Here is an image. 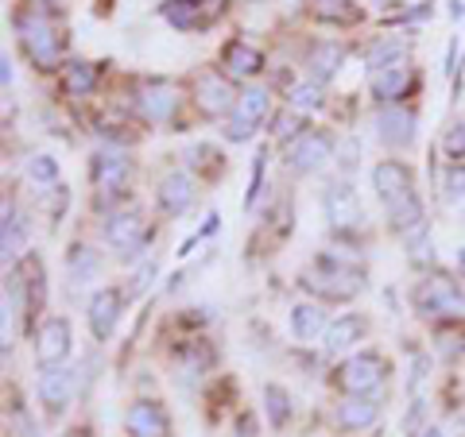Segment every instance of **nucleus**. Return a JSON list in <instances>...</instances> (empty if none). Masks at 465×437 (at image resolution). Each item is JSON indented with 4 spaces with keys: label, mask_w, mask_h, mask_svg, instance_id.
I'll return each instance as SVG.
<instances>
[{
    "label": "nucleus",
    "mask_w": 465,
    "mask_h": 437,
    "mask_svg": "<svg viewBox=\"0 0 465 437\" xmlns=\"http://www.w3.org/2000/svg\"><path fill=\"white\" fill-rule=\"evenodd\" d=\"M27 174H32V182H39V186H54L58 182V163L51 155H32L27 159Z\"/></svg>",
    "instance_id": "473e14b6"
},
{
    "label": "nucleus",
    "mask_w": 465,
    "mask_h": 437,
    "mask_svg": "<svg viewBox=\"0 0 465 437\" xmlns=\"http://www.w3.org/2000/svg\"><path fill=\"white\" fill-rule=\"evenodd\" d=\"M384 375H388V360L381 353H357L353 360L341 364V387L349 395H369V391L384 384Z\"/></svg>",
    "instance_id": "20e7f679"
},
{
    "label": "nucleus",
    "mask_w": 465,
    "mask_h": 437,
    "mask_svg": "<svg viewBox=\"0 0 465 437\" xmlns=\"http://www.w3.org/2000/svg\"><path fill=\"white\" fill-rule=\"evenodd\" d=\"M318 271L322 275L311 271L307 279H302L307 290H318V295H326V298H353L361 290V271H353V267L333 264V259H318Z\"/></svg>",
    "instance_id": "39448f33"
},
{
    "label": "nucleus",
    "mask_w": 465,
    "mask_h": 437,
    "mask_svg": "<svg viewBox=\"0 0 465 437\" xmlns=\"http://www.w3.org/2000/svg\"><path fill=\"white\" fill-rule=\"evenodd\" d=\"M291 333H295L299 341H314L318 333H326V310L322 306H311L302 302L291 310Z\"/></svg>",
    "instance_id": "412c9836"
},
{
    "label": "nucleus",
    "mask_w": 465,
    "mask_h": 437,
    "mask_svg": "<svg viewBox=\"0 0 465 437\" xmlns=\"http://www.w3.org/2000/svg\"><path fill=\"white\" fill-rule=\"evenodd\" d=\"M16 27H20V43H24V54L32 58V63L39 66V70H51V66H58V58H63V43H58V35H54V27L43 20V16H20L16 20Z\"/></svg>",
    "instance_id": "7ed1b4c3"
},
{
    "label": "nucleus",
    "mask_w": 465,
    "mask_h": 437,
    "mask_svg": "<svg viewBox=\"0 0 465 437\" xmlns=\"http://www.w3.org/2000/svg\"><path fill=\"white\" fill-rule=\"evenodd\" d=\"M35 353H39L43 368H51V364L66 360V353H70V322H66V317H47V322H43Z\"/></svg>",
    "instance_id": "ddd939ff"
},
{
    "label": "nucleus",
    "mask_w": 465,
    "mask_h": 437,
    "mask_svg": "<svg viewBox=\"0 0 465 437\" xmlns=\"http://www.w3.org/2000/svg\"><path fill=\"white\" fill-rule=\"evenodd\" d=\"M446 155L458 159V163L465 159V121H458V124L446 132Z\"/></svg>",
    "instance_id": "f704fd0d"
},
{
    "label": "nucleus",
    "mask_w": 465,
    "mask_h": 437,
    "mask_svg": "<svg viewBox=\"0 0 465 437\" xmlns=\"http://www.w3.org/2000/svg\"><path fill=\"white\" fill-rule=\"evenodd\" d=\"M191 201H194V182L186 179L183 170H174V174H167V179L159 182V206H163V213L179 217V213L191 209Z\"/></svg>",
    "instance_id": "dca6fc26"
},
{
    "label": "nucleus",
    "mask_w": 465,
    "mask_h": 437,
    "mask_svg": "<svg viewBox=\"0 0 465 437\" xmlns=\"http://www.w3.org/2000/svg\"><path fill=\"white\" fill-rule=\"evenodd\" d=\"M415 310L427 317H458L465 314V295L450 275H430L415 286Z\"/></svg>",
    "instance_id": "f03ea898"
},
{
    "label": "nucleus",
    "mask_w": 465,
    "mask_h": 437,
    "mask_svg": "<svg viewBox=\"0 0 465 437\" xmlns=\"http://www.w3.org/2000/svg\"><path fill=\"white\" fill-rule=\"evenodd\" d=\"M442 186H446V201H450V206H458V201L465 198V167H461V163L450 167Z\"/></svg>",
    "instance_id": "72a5a7b5"
},
{
    "label": "nucleus",
    "mask_w": 465,
    "mask_h": 437,
    "mask_svg": "<svg viewBox=\"0 0 465 437\" xmlns=\"http://www.w3.org/2000/svg\"><path fill=\"white\" fill-rule=\"evenodd\" d=\"M376 136H381L388 148H407V143L415 140V116L400 105L381 109V116H376Z\"/></svg>",
    "instance_id": "9b49d317"
},
{
    "label": "nucleus",
    "mask_w": 465,
    "mask_h": 437,
    "mask_svg": "<svg viewBox=\"0 0 465 437\" xmlns=\"http://www.w3.org/2000/svg\"><path fill=\"white\" fill-rule=\"evenodd\" d=\"M124 430L133 433V437H167V433H171V418H167V411H163L159 403L140 399V403L128 406Z\"/></svg>",
    "instance_id": "0eeeda50"
},
{
    "label": "nucleus",
    "mask_w": 465,
    "mask_h": 437,
    "mask_svg": "<svg viewBox=\"0 0 465 437\" xmlns=\"http://www.w3.org/2000/svg\"><path fill=\"white\" fill-rule=\"evenodd\" d=\"M20 248H24V217L12 213V206H5V264L20 256Z\"/></svg>",
    "instance_id": "c85d7f7f"
},
{
    "label": "nucleus",
    "mask_w": 465,
    "mask_h": 437,
    "mask_svg": "<svg viewBox=\"0 0 465 437\" xmlns=\"http://www.w3.org/2000/svg\"><path fill=\"white\" fill-rule=\"evenodd\" d=\"M97 85V70L90 63H70L66 66V74H63V90L70 97H85Z\"/></svg>",
    "instance_id": "cd10ccee"
},
{
    "label": "nucleus",
    "mask_w": 465,
    "mask_h": 437,
    "mask_svg": "<svg viewBox=\"0 0 465 437\" xmlns=\"http://www.w3.org/2000/svg\"><path fill=\"white\" fill-rule=\"evenodd\" d=\"M128 174H133V159L124 151H97L94 155V186L97 190H121L128 182Z\"/></svg>",
    "instance_id": "f8f14e48"
},
{
    "label": "nucleus",
    "mask_w": 465,
    "mask_h": 437,
    "mask_svg": "<svg viewBox=\"0 0 465 437\" xmlns=\"http://www.w3.org/2000/svg\"><path fill=\"white\" fill-rule=\"evenodd\" d=\"M330 159V136L322 132H302L295 143L287 148V167L295 174H311Z\"/></svg>",
    "instance_id": "1a4fd4ad"
},
{
    "label": "nucleus",
    "mask_w": 465,
    "mask_h": 437,
    "mask_svg": "<svg viewBox=\"0 0 465 437\" xmlns=\"http://www.w3.org/2000/svg\"><path fill=\"white\" fill-rule=\"evenodd\" d=\"M94 275H97V256L90 248H74V252H70V279L85 283V279H94Z\"/></svg>",
    "instance_id": "2f4dec72"
},
{
    "label": "nucleus",
    "mask_w": 465,
    "mask_h": 437,
    "mask_svg": "<svg viewBox=\"0 0 465 437\" xmlns=\"http://www.w3.org/2000/svg\"><path fill=\"white\" fill-rule=\"evenodd\" d=\"M0 66H5V70H0V78H5V85H12V58L5 54V63H0Z\"/></svg>",
    "instance_id": "58836bf2"
},
{
    "label": "nucleus",
    "mask_w": 465,
    "mask_h": 437,
    "mask_svg": "<svg viewBox=\"0 0 465 437\" xmlns=\"http://www.w3.org/2000/svg\"><path fill=\"white\" fill-rule=\"evenodd\" d=\"M341 47L338 43H318V47L307 54V66H311V74H314V82H330L333 74H338V66H341Z\"/></svg>",
    "instance_id": "393cba45"
},
{
    "label": "nucleus",
    "mask_w": 465,
    "mask_h": 437,
    "mask_svg": "<svg viewBox=\"0 0 465 437\" xmlns=\"http://www.w3.org/2000/svg\"><path fill=\"white\" fill-rule=\"evenodd\" d=\"M287 101H291V109L311 112V109L322 105V85H318V82H299V85H291Z\"/></svg>",
    "instance_id": "c756f323"
},
{
    "label": "nucleus",
    "mask_w": 465,
    "mask_h": 437,
    "mask_svg": "<svg viewBox=\"0 0 465 437\" xmlns=\"http://www.w3.org/2000/svg\"><path fill=\"white\" fill-rule=\"evenodd\" d=\"M322 206H326V217H330V225L345 232V228H361V221H365V209H361V198L349 190L345 182H333L326 198H322Z\"/></svg>",
    "instance_id": "423d86ee"
},
{
    "label": "nucleus",
    "mask_w": 465,
    "mask_h": 437,
    "mask_svg": "<svg viewBox=\"0 0 465 437\" xmlns=\"http://www.w3.org/2000/svg\"><path fill=\"white\" fill-rule=\"evenodd\" d=\"M70 399H74V372L70 368H43L39 372V403L47 406L51 414H63Z\"/></svg>",
    "instance_id": "6e6552de"
},
{
    "label": "nucleus",
    "mask_w": 465,
    "mask_h": 437,
    "mask_svg": "<svg viewBox=\"0 0 465 437\" xmlns=\"http://www.w3.org/2000/svg\"><path fill=\"white\" fill-rule=\"evenodd\" d=\"M372 186H376V194H381L384 209L391 217V228H396L400 237H411V232L423 228V201H419L415 179L403 163H396V159L381 163L372 170Z\"/></svg>",
    "instance_id": "f257e3e1"
},
{
    "label": "nucleus",
    "mask_w": 465,
    "mask_h": 437,
    "mask_svg": "<svg viewBox=\"0 0 465 437\" xmlns=\"http://www.w3.org/2000/svg\"><path fill=\"white\" fill-rule=\"evenodd\" d=\"M198 8H202L198 0H167V5H163V20L171 27H179V32H194V27H206L210 24Z\"/></svg>",
    "instance_id": "b1692460"
},
{
    "label": "nucleus",
    "mask_w": 465,
    "mask_h": 437,
    "mask_svg": "<svg viewBox=\"0 0 465 437\" xmlns=\"http://www.w3.org/2000/svg\"><path fill=\"white\" fill-rule=\"evenodd\" d=\"M232 85L225 78H217V74H206V78H198V109L202 112H210V116H222L232 109Z\"/></svg>",
    "instance_id": "f3484780"
},
{
    "label": "nucleus",
    "mask_w": 465,
    "mask_h": 437,
    "mask_svg": "<svg viewBox=\"0 0 465 437\" xmlns=\"http://www.w3.org/2000/svg\"><path fill=\"white\" fill-rule=\"evenodd\" d=\"M264 403H268V418H272V426H283L287 414H291V399H287V391H283V387H275V384H268V387H264Z\"/></svg>",
    "instance_id": "7c9ffc66"
},
{
    "label": "nucleus",
    "mask_w": 465,
    "mask_h": 437,
    "mask_svg": "<svg viewBox=\"0 0 465 437\" xmlns=\"http://www.w3.org/2000/svg\"><path fill=\"white\" fill-rule=\"evenodd\" d=\"M121 310H124V295L121 290H97L94 302H90V329L97 341H109V333L116 329V322H121Z\"/></svg>",
    "instance_id": "9d476101"
},
{
    "label": "nucleus",
    "mask_w": 465,
    "mask_h": 437,
    "mask_svg": "<svg viewBox=\"0 0 465 437\" xmlns=\"http://www.w3.org/2000/svg\"><path fill=\"white\" fill-rule=\"evenodd\" d=\"M403 58H407V43L400 35H388V39H376L369 54H365V63L372 66V74L376 70H388V66H403Z\"/></svg>",
    "instance_id": "4be33fe9"
},
{
    "label": "nucleus",
    "mask_w": 465,
    "mask_h": 437,
    "mask_svg": "<svg viewBox=\"0 0 465 437\" xmlns=\"http://www.w3.org/2000/svg\"><path fill=\"white\" fill-rule=\"evenodd\" d=\"M314 16L326 20V24H357L361 20V8L353 0H311Z\"/></svg>",
    "instance_id": "bb28decb"
},
{
    "label": "nucleus",
    "mask_w": 465,
    "mask_h": 437,
    "mask_svg": "<svg viewBox=\"0 0 465 437\" xmlns=\"http://www.w3.org/2000/svg\"><path fill=\"white\" fill-rule=\"evenodd\" d=\"M105 240L121 252L124 259L140 252V217L136 213H113L105 221Z\"/></svg>",
    "instance_id": "2eb2a0df"
},
{
    "label": "nucleus",
    "mask_w": 465,
    "mask_h": 437,
    "mask_svg": "<svg viewBox=\"0 0 465 437\" xmlns=\"http://www.w3.org/2000/svg\"><path fill=\"white\" fill-rule=\"evenodd\" d=\"M439 353H442L446 360H458V356L465 353V333H454V337H450V333H442V337H439Z\"/></svg>",
    "instance_id": "e433bc0d"
},
{
    "label": "nucleus",
    "mask_w": 465,
    "mask_h": 437,
    "mask_svg": "<svg viewBox=\"0 0 465 437\" xmlns=\"http://www.w3.org/2000/svg\"><path fill=\"white\" fill-rule=\"evenodd\" d=\"M423 437H446V433H442V430H427Z\"/></svg>",
    "instance_id": "ea45409f"
},
{
    "label": "nucleus",
    "mask_w": 465,
    "mask_h": 437,
    "mask_svg": "<svg viewBox=\"0 0 465 437\" xmlns=\"http://www.w3.org/2000/svg\"><path fill=\"white\" fill-rule=\"evenodd\" d=\"M174 112H179V93H174V85L152 82L148 90L140 93V116H143V121H152V124H167Z\"/></svg>",
    "instance_id": "4468645a"
},
{
    "label": "nucleus",
    "mask_w": 465,
    "mask_h": 437,
    "mask_svg": "<svg viewBox=\"0 0 465 437\" xmlns=\"http://www.w3.org/2000/svg\"><path fill=\"white\" fill-rule=\"evenodd\" d=\"M225 70L229 74H237V78H252L256 70H264V54L237 39V43H229L225 47Z\"/></svg>",
    "instance_id": "aec40b11"
},
{
    "label": "nucleus",
    "mask_w": 465,
    "mask_h": 437,
    "mask_svg": "<svg viewBox=\"0 0 465 437\" xmlns=\"http://www.w3.org/2000/svg\"><path fill=\"white\" fill-rule=\"evenodd\" d=\"M252 128H256V124H249V121H244V116L237 112V116H232V121L225 124V140H232V143H244V140L252 136Z\"/></svg>",
    "instance_id": "c9c22d12"
},
{
    "label": "nucleus",
    "mask_w": 465,
    "mask_h": 437,
    "mask_svg": "<svg viewBox=\"0 0 465 437\" xmlns=\"http://www.w3.org/2000/svg\"><path fill=\"white\" fill-rule=\"evenodd\" d=\"M376 418H381V403L369 399V395H349L338 406V422L345 430H365V426H372Z\"/></svg>",
    "instance_id": "a211bd4d"
},
{
    "label": "nucleus",
    "mask_w": 465,
    "mask_h": 437,
    "mask_svg": "<svg viewBox=\"0 0 465 437\" xmlns=\"http://www.w3.org/2000/svg\"><path fill=\"white\" fill-rule=\"evenodd\" d=\"M237 112H241L249 124L268 121V116H272V97H268V90H260V85H252V90H244V93L237 97Z\"/></svg>",
    "instance_id": "a878e982"
},
{
    "label": "nucleus",
    "mask_w": 465,
    "mask_h": 437,
    "mask_svg": "<svg viewBox=\"0 0 465 437\" xmlns=\"http://www.w3.org/2000/svg\"><path fill=\"white\" fill-rule=\"evenodd\" d=\"M260 170H264V155H256V167H252V190H249V206H252L256 194H260Z\"/></svg>",
    "instance_id": "4c0bfd02"
},
{
    "label": "nucleus",
    "mask_w": 465,
    "mask_h": 437,
    "mask_svg": "<svg viewBox=\"0 0 465 437\" xmlns=\"http://www.w3.org/2000/svg\"><path fill=\"white\" fill-rule=\"evenodd\" d=\"M407 85H411V70H407V66H388V70H376V74H372V93L381 101L403 97Z\"/></svg>",
    "instance_id": "5701e85b"
},
{
    "label": "nucleus",
    "mask_w": 465,
    "mask_h": 437,
    "mask_svg": "<svg viewBox=\"0 0 465 437\" xmlns=\"http://www.w3.org/2000/svg\"><path fill=\"white\" fill-rule=\"evenodd\" d=\"M361 333H365V322H361V317H338V322L326 325V333H322V353L326 356L341 353V348L357 345Z\"/></svg>",
    "instance_id": "6ab92c4d"
}]
</instances>
